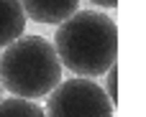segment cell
Masks as SVG:
<instances>
[{"mask_svg":"<svg viewBox=\"0 0 146 117\" xmlns=\"http://www.w3.org/2000/svg\"><path fill=\"white\" fill-rule=\"evenodd\" d=\"M0 92H3V87H0Z\"/></svg>","mask_w":146,"mask_h":117,"instance_id":"9c48e42d","label":"cell"},{"mask_svg":"<svg viewBox=\"0 0 146 117\" xmlns=\"http://www.w3.org/2000/svg\"><path fill=\"white\" fill-rule=\"evenodd\" d=\"M54 51L59 64L77 76L105 74L118 56V28L110 15L98 10H77L54 33Z\"/></svg>","mask_w":146,"mask_h":117,"instance_id":"6da1fadb","label":"cell"},{"mask_svg":"<svg viewBox=\"0 0 146 117\" xmlns=\"http://www.w3.org/2000/svg\"><path fill=\"white\" fill-rule=\"evenodd\" d=\"M62 82V64L51 41L21 36L0 54V87L21 99L46 97Z\"/></svg>","mask_w":146,"mask_h":117,"instance_id":"7a4b0ae2","label":"cell"},{"mask_svg":"<svg viewBox=\"0 0 146 117\" xmlns=\"http://www.w3.org/2000/svg\"><path fill=\"white\" fill-rule=\"evenodd\" d=\"M92 5H98V8H105V10H110V8H115L118 5V0H90Z\"/></svg>","mask_w":146,"mask_h":117,"instance_id":"ba28073f","label":"cell"},{"mask_svg":"<svg viewBox=\"0 0 146 117\" xmlns=\"http://www.w3.org/2000/svg\"><path fill=\"white\" fill-rule=\"evenodd\" d=\"M26 18H33L38 23L59 25L64 23L72 13H77L80 0H18Z\"/></svg>","mask_w":146,"mask_h":117,"instance_id":"277c9868","label":"cell"},{"mask_svg":"<svg viewBox=\"0 0 146 117\" xmlns=\"http://www.w3.org/2000/svg\"><path fill=\"white\" fill-rule=\"evenodd\" d=\"M44 112L46 117H113L115 107L108 102L98 82L74 76L59 82L46 94Z\"/></svg>","mask_w":146,"mask_h":117,"instance_id":"3957f363","label":"cell"},{"mask_svg":"<svg viewBox=\"0 0 146 117\" xmlns=\"http://www.w3.org/2000/svg\"><path fill=\"white\" fill-rule=\"evenodd\" d=\"M105 74H108V84H105V89H103V92H105L108 102L115 107V105H118V89H115V87H118V66L113 64V66H110Z\"/></svg>","mask_w":146,"mask_h":117,"instance_id":"52a82bcc","label":"cell"},{"mask_svg":"<svg viewBox=\"0 0 146 117\" xmlns=\"http://www.w3.org/2000/svg\"><path fill=\"white\" fill-rule=\"evenodd\" d=\"M26 31V13L18 0H0V48L21 38Z\"/></svg>","mask_w":146,"mask_h":117,"instance_id":"5b68a950","label":"cell"},{"mask_svg":"<svg viewBox=\"0 0 146 117\" xmlns=\"http://www.w3.org/2000/svg\"><path fill=\"white\" fill-rule=\"evenodd\" d=\"M0 117H46V112L33 99L8 97V99H0Z\"/></svg>","mask_w":146,"mask_h":117,"instance_id":"8992f818","label":"cell"}]
</instances>
